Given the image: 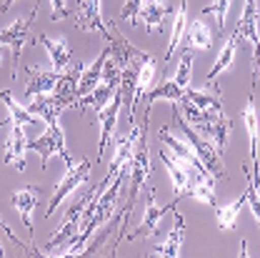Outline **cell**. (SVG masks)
<instances>
[{"instance_id": "1", "label": "cell", "mask_w": 260, "mask_h": 258, "mask_svg": "<svg viewBox=\"0 0 260 258\" xmlns=\"http://www.w3.org/2000/svg\"><path fill=\"white\" fill-rule=\"evenodd\" d=\"M173 126L175 128L183 130V135L188 138V143L193 146L195 156L203 161V165L208 168V173L210 176H215V178H225V165H223V158H220V153H218V148L208 140V138H203L198 130L183 118V113L175 108V113H173Z\"/></svg>"}, {"instance_id": "2", "label": "cell", "mask_w": 260, "mask_h": 258, "mask_svg": "<svg viewBox=\"0 0 260 258\" xmlns=\"http://www.w3.org/2000/svg\"><path fill=\"white\" fill-rule=\"evenodd\" d=\"M88 198H90V191L83 195L78 203H73L68 211H65V218L63 223H60V228L55 231V236L45 243V248H32L35 253H43V256H50V253H60L65 246L80 233V226H83V216H85V206H88Z\"/></svg>"}, {"instance_id": "3", "label": "cell", "mask_w": 260, "mask_h": 258, "mask_svg": "<svg viewBox=\"0 0 260 258\" xmlns=\"http://www.w3.org/2000/svg\"><path fill=\"white\" fill-rule=\"evenodd\" d=\"M28 151H38V153H40V165H43V170L48 168V161H50L53 153L60 156V158L68 163V168L75 165L73 156L65 151V135H63V128H60V118L45 123V133H43L38 140H30V143H28Z\"/></svg>"}, {"instance_id": "4", "label": "cell", "mask_w": 260, "mask_h": 258, "mask_svg": "<svg viewBox=\"0 0 260 258\" xmlns=\"http://www.w3.org/2000/svg\"><path fill=\"white\" fill-rule=\"evenodd\" d=\"M143 191H145V213H143V221H140V226L135 228L133 233H125V241H138V238H150V236H155L160 218L168 211H173V208L178 206V198H175L173 203H168V206H158V195H155L153 188L145 186Z\"/></svg>"}, {"instance_id": "5", "label": "cell", "mask_w": 260, "mask_h": 258, "mask_svg": "<svg viewBox=\"0 0 260 258\" xmlns=\"http://www.w3.org/2000/svg\"><path fill=\"white\" fill-rule=\"evenodd\" d=\"M75 25H78V31H95V33H100L108 43L118 35V31H115V25H113V23L103 20L100 0H78Z\"/></svg>"}, {"instance_id": "6", "label": "cell", "mask_w": 260, "mask_h": 258, "mask_svg": "<svg viewBox=\"0 0 260 258\" xmlns=\"http://www.w3.org/2000/svg\"><path fill=\"white\" fill-rule=\"evenodd\" d=\"M90 178V163L88 161H80L78 165H70L68 168V173L63 176V181L55 186V193H53V198H50V203H48V211H45V218H50L55 211H58V206L63 203L65 198L70 193H75L85 181Z\"/></svg>"}, {"instance_id": "7", "label": "cell", "mask_w": 260, "mask_h": 258, "mask_svg": "<svg viewBox=\"0 0 260 258\" xmlns=\"http://www.w3.org/2000/svg\"><path fill=\"white\" fill-rule=\"evenodd\" d=\"M35 15H38V3H35V8L30 10V18H18L8 31H0V43H3V48L8 45V48L13 50V61H15V65L20 63L23 45L30 40V28H32Z\"/></svg>"}, {"instance_id": "8", "label": "cell", "mask_w": 260, "mask_h": 258, "mask_svg": "<svg viewBox=\"0 0 260 258\" xmlns=\"http://www.w3.org/2000/svg\"><path fill=\"white\" fill-rule=\"evenodd\" d=\"M123 108V96H120V88L115 91V96L110 98L100 110H98V121H100V146H98V161H103L105 151H108V143L115 133V121H118V110Z\"/></svg>"}, {"instance_id": "9", "label": "cell", "mask_w": 260, "mask_h": 258, "mask_svg": "<svg viewBox=\"0 0 260 258\" xmlns=\"http://www.w3.org/2000/svg\"><path fill=\"white\" fill-rule=\"evenodd\" d=\"M28 133L25 126L20 123H10V133H8V143H5V165L15 168V170H25V153H28Z\"/></svg>"}, {"instance_id": "10", "label": "cell", "mask_w": 260, "mask_h": 258, "mask_svg": "<svg viewBox=\"0 0 260 258\" xmlns=\"http://www.w3.org/2000/svg\"><path fill=\"white\" fill-rule=\"evenodd\" d=\"M160 140L173 151V156L175 158H180V161L185 163L188 168H193L195 170V176H203V173H208V168L203 165V161L195 156V151H193V146L190 143H183V140H178L175 135H170V128L168 126H162L160 128Z\"/></svg>"}, {"instance_id": "11", "label": "cell", "mask_w": 260, "mask_h": 258, "mask_svg": "<svg viewBox=\"0 0 260 258\" xmlns=\"http://www.w3.org/2000/svg\"><path fill=\"white\" fill-rule=\"evenodd\" d=\"M63 73L58 70H43V68H28V78H25V96L35 98V96H45V93H53L58 80H60Z\"/></svg>"}, {"instance_id": "12", "label": "cell", "mask_w": 260, "mask_h": 258, "mask_svg": "<svg viewBox=\"0 0 260 258\" xmlns=\"http://www.w3.org/2000/svg\"><path fill=\"white\" fill-rule=\"evenodd\" d=\"M38 200H40V188L38 186L20 188V191H15V193L10 195V203L15 206V211L20 213L23 226L28 228V233H30V246H32V211H35Z\"/></svg>"}, {"instance_id": "13", "label": "cell", "mask_w": 260, "mask_h": 258, "mask_svg": "<svg viewBox=\"0 0 260 258\" xmlns=\"http://www.w3.org/2000/svg\"><path fill=\"white\" fill-rule=\"evenodd\" d=\"M168 15H170V0H143L138 10V23H143L148 33H158Z\"/></svg>"}, {"instance_id": "14", "label": "cell", "mask_w": 260, "mask_h": 258, "mask_svg": "<svg viewBox=\"0 0 260 258\" xmlns=\"http://www.w3.org/2000/svg\"><path fill=\"white\" fill-rule=\"evenodd\" d=\"M135 138H138V128L130 130V135L125 138H118V143H115V156H113V161H110V168H108V176L103 178L108 186L113 183V178L125 168L133 158V151H135Z\"/></svg>"}, {"instance_id": "15", "label": "cell", "mask_w": 260, "mask_h": 258, "mask_svg": "<svg viewBox=\"0 0 260 258\" xmlns=\"http://www.w3.org/2000/svg\"><path fill=\"white\" fill-rule=\"evenodd\" d=\"M230 133H233V123L228 121L225 113H210V121H208V128L203 133V138H208V140L218 148L220 156L225 153Z\"/></svg>"}, {"instance_id": "16", "label": "cell", "mask_w": 260, "mask_h": 258, "mask_svg": "<svg viewBox=\"0 0 260 258\" xmlns=\"http://www.w3.org/2000/svg\"><path fill=\"white\" fill-rule=\"evenodd\" d=\"M160 161L165 163V168H168V173H170V181H173V186H175V198L180 200V198H185L188 191H190V173L193 170H188V168H183L180 163L175 161L173 156H168L165 151H160Z\"/></svg>"}, {"instance_id": "17", "label": "cell", "mask_w": 260, "mask_h": 258, "mask_svg": "<svg viewBox=\"0 0 260 258\" xmlns=\"http://www.w3.org/2000/svg\"><path fill=\"white\" fill-rule=\"evenodd\" d=\"M38 40L45 45L53 70L63 73L65 68H68V63H70V53H73V50H70V45H68V40H65V38H48V35H40Z\"/></svg>"}, {"instance_id": "18", "label": "cell", "mask_w": 260, "mask_h": 258, "mask_svg": "<svg viewBox=\"0 0 260 258\" xmlns=\"http://www.w3.org/2000/svg\"><path fill=\"white\" fill-rule=\"evenodd\" d=\"M243 121H245V128H248V140H250V158H253V176L260 181L258 176V113H255V98H253V91H250V98H248V105L243 110Z\"/></svg>"}, {"instance_id": "19", "label": "cell", "mask_w": 260, "mask_h": 258, "mask_svg": "<svg viewBox=\"0 0 260 258\" xmlns=\"http://www.w3.org/2000/svg\"><path fill=\"white\" fill-rule=\"evenodd\" d=\"M155 75H158V63H155V58L153 55H148L143 65H140V70H138V80H135V96H133V110L138 108V103L145 98V93L155 85Z\"/></svg>"}, {"instance_id": "20", "label": "cell", "mask_w": 260, "mask_h": 258, "mask_svg": "<svg viewBox=\"0 0 260 258\" xmlns=\"http://www.w3.org/2000/svg\"><path fill=\"white\" fill-rule=\"evenodd\" d=\"M183 236H185V221L180 213H175V226L170 231L168 241L160 243V246H153V256H162V258H175L180 253V246H183Z\"/></svg>"}, {"instance_id": "21", "label": "cell", "mask_w": 260, "mask_h": 258, "mask_svg": "<svg viewBox=\"0 0 260 258\" xmlns=\"http://www.w3.org/2000/svg\"><path fill=\"white\" fill-rule=\"evenodd\" d=\"M185 31H188V0H180V8L173 18V31H170V40H168V50H165V61H170L178 50V45L185 40Z\"/></svg>"}, {"instance_id": "22", "label": "cell", "mask_w": 260, "mask_h": 258, "mask_svg": "<svg viewBox=\"0 0 260 258\" xmlns=\"http://www.w3.org/2000/svg\"><path fill=\"white\" fill-rule=\"evenodd\" d=\"M238 33L240 38H245L248 43L258 45L260 35H258V3L255 0H245V8H243V15H240V23H238Z\"/></svg>"}, {"instance_id": "23", "label": "cell", "mask_w": 260, "mask_h": 258, "mask_svg": "<svg viewBox=\"0 0 260 258\" xmlns=\"http://www.w3.org/2000/svg\"><path fill=\"white\" fill-rule=\"evenodd\" d=\"M238 40H240V33L238 31L225 40V45H223V50H220L218 61L213 63L210 73H208V78H205V83H208V85H210V83H215V80H218V75H220V73H225L228 68H230L233 58H235V50H238Z\"/></svg>"}, {"instance_id": "24", "label": "cell", "mask_w": 260, "mask_h": 258, "mask_svg": "<svg viewBox=\"0 0 260 258\" xmlns=\"http://www.w3.org/2000/svg\"><path fill=\"white\" fill-rule=\"evenodd\" d=\"M248 206V191H243V193L238 195L233 203H228V206H218V226L220 231H233L235 223H238V216H240V211Z\"/></svg>"}, {"instance_id": "25", "label": "cell", "mask_w": 260, "mask_h": 258, "mask_svg": "<svg viewBox=\"0 0 260 258\" xmlns=\"http://www.w3.org/2000/svg\"><path fill=\"white\" fill-rule=\"evenodd\" d=\"M183 96H185V88H180L175 80H162L158 88H150L145 93V108H150L155 100H173V103H178V100H183Z\"/></svg>"}, {"instance_id": "26", "label": "cell", "mask_w": 260, "mask_h": 258, "mask_svg": "<svg viewBox=\"0 0 260 258\" xmlns=\"http://www.w3.org/2000/svg\"><path fill=\"white\" fill-rule=\"evenodd\" d=\"M188 48H198V50H205V48H210L213 45V35H210V28L200 20V18H195L193 23H190V28L185 31V40H183Z\"/></svg>"}, {"instance_id": "27", "label": "cell", "mask_w": 260, "mask_h": 258, "mask_svg": "<svg viewBox=\"0 0 260 258\" xmlns=\"http://www.w3.org/2000/svg\"><path fill=\"white\" fill-rule=\"evenodd\" d=\"M0 100L5 103V108H8V113H10V123H20V126H32L35 121H40L38 116H32L28 108H23V105H18V100L10 96L8 91H0Z\"/></svg>"}, {"instance_id": "28", "label": "cell", "mask_w": 260, "mask_h": 258, "mask_svg": "<svg viewBox=\"0 0 260 258\" xmlns=\"http://www.w3.org/2000/svg\"><path fill=\"white\" fill-rule=\"evenodd\" d=\"M185 98L198 105L200 110L205 113H223V105H220V93H205V91H185Z\"/></svg>"}, {"instance_id": "29", "label": "cell", "mask_w": 260, "mask_h": 258, "mask_svg": "<svg viewBox=\"0 0 260 258\" xmlns=\"http://www.w3.org/2000/svg\"><path fill=\"white\" fill-rule=\"evenodd\" d=\"M188 195L203 200V203H208V206H218V198H215V191H213V176H208V173L198 176V183L190 186Z\"/></svg>"}, {"instance_id": "30", "label": "cell", "mask_w": 260, "mask_h": 258, "mask_svg": "<svg viewBox=\"0 0 260 258\" xmlns=\"http://www.w3.org/2000/svg\"><path fill=\"white\" fill-rule=\"evenodd\" d=\"M190 75H193V50L188 48L185 53H183V58H180V63H178V70H175V83L180 85V88H188L190 85Z\"/></svg>"}, {"instance_id": "31", "label": "cell", "mask_w": 260, "mask_h": 258, "mask_svg": "<svg viewBox=\"0 0 260 258\" xmlns=\"http://www.w3.org/2000/svg\"><path fill=\"white\" fill-rule=\"evenodd\" d=\"M243 170H245V176H248V186H245V191H248V203H250V213H253V218L258 221L260 226V195H258V178L253 176L250 178V170H248V165H243Z\"/></svg>"}, {"instance_id": "32", "label": "cell", "mask_w": 260, "mask_h": 258, "mask_svg": "<svg viewBox=\"0 0 260 258\" xmlns=\"http://www.w3.org/2000/svg\"><path fill=\"white\" fill-rule=\"evenodd\" d=\"M228 8H230V0H213L210 5H205V8H203V13L215 15V20H218V31H220V33H223V28H225Z\"/></svg>"}, {"instance_id": "33", "label": "cell", "mask_w": 260, "mask_h": 258, "mask_svg": "<svg viewBox=\"0 0 260 258\" xmlns=\"http://www.w3.org/2000/svg\"><path fill=\"white\" fill-rule=\"evenodd\" d=\"M143 0H125V5L120 8V18L128 20L130 25H138V10H140Z\"/></svg>"}, {"instance_id": "34", "label": "cell", "mask_w": 260, "mask_h": 258, "mask_svg": "<svg viewBox=\"0 0 260 258\" xmlns=\"http://www.w3.org/2000/svg\"><path fill=\"white\" fill-rule=\"evenodd\" d=\"M50 20H65L70 15V8H68V0H50Z\"/></svg>"}, {"instance_id": "35", "label": "cell", "mask_w": 260, "mask_h": 258, "mask_svg": "<svg viewBox=\"0 0 260 258\" xmlns=\"http://www.w3.org/2000/svg\"><path fill=\"white\" fill-rule=\"evenodd\" d=\"M13 3H15V0H3V5H0V13H5V10H8Z\"/></svg>"}, {"instance_id": "36", "label": "cell", "mask_w": 260, "mask_h": 258, "mask_svg": "<svg viewBox=\"0 0 260 258\" xmlns=\"http://www.w3.org/2000/svg\"><path fill=\"white\" fill-rule=\"evenodd\" d=\"M5 126H10V118L8 121H0V128H5Z\"/></svg>"}, {"instance_id": "37", "label": "cell", "mask_w": 260, "mask_h": 258, "mask_svg": "<svg viewBox=\"0 0 260 258\" xmlns=\"http://www.w3.org/2000/svg\"><path fill=\"white\" fill-rule=\"evenodd\" d=\"M5 256V251H3V243H0V258Z\"/></svg>"}, {"instance_id": "38", "label": "cell", "mask_w": 260, "mask_h": 258, "mask_svg": "<svg viewBox=\"0 0 260 258\" xmlns=\"http://www.w3.org/2000/svg\"><path fill=\"white\" fill-rule=\"evenodd\" d=\"M258 195H260V183H258Z\"/></svg>"}, {"instance_id": "39", "label": "cell", "mask_w": 260, "mask_h": 258, "mask_svg": "<svg viewBox=\"0 0 260 258\" xmlns=\"http://www.w3.org/2000/svg\"><path fill=\"white\" fill-rule=\"evenodd\" d=\"M258 143H260V133H258Z\"/></svg>"}, {"instance_id": "40", "label": "cell", "mask_w": 260, "mask_h": 258, "mask_svg": "<svg viewBox=\"0 0 260 258\" xmlns=\"http://www.w3.org/2000/svg\"><path fill=\"white\" fill-rule=\"evenodd\" d=\"M0 48H3V43H0Z\"/></svg>"}]
</instances>
